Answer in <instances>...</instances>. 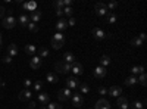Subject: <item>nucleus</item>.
Instances as JSON below:
<instances>
[{
	"instance_id": "1",
	"label": "nucleus",
	"mask_w": 147,
	"mask_h": 109,
	"mask_svg": "<svg viewBox=\"0 0 147 109\" xmlns=\"http://www.w3.org/2000/svg\"><path fill=\"white\" fill-rule=\"evenodd\" d=\"M52 47L55 50H57V49H60V47H63V44H65V35L62 34V32H56L53 37H52Z\"/></svg>"
},
{
	"instance_id": "2",
	"label": "nucleus",
	"mask_w": 147,
	"mask_h": 109,
	"mask_svg": "<svg viewBox=\"0 0 147 109\" xmlns=\"http://www.w3.org/2000/svg\"><path fill=\"white\" fill-rule=\"evenodd\" d=\"M71 66H72V65L66 64L63 59H62V60H59V62H56V64H55V69L59 72V74H68V72L71 71Z\"/></svg>"
},
{
	"instance_id": "3",
	"label": "nucleus",
	"mask_w": 147,
	"mask_h": 109,
	"mask_svg": "<svg viewBox=\"0 0 147 109\" xmlns=\"http://www.w3.org/2000/svg\"><path fill=\"white\" fill-rule=\"evenodd\" d=\"M2 25H3L6 30H12V28L16 25V19H15V16L12 15V14H9L7 16H5V18L2 19Z\"/></svg>"
},
{
	"instance_id": "4",
	"label": "nucleus",
	"mask_w": 147,
	"mask_h": 109,
	"mask_svg": "<svg viewBox=\"0 0 147 109\" xmlns=\"http://www.w3.org/2000/svg\"><path fill=\"white\" fill-rule=\"evenodd\" d=\"M94 10H96V14L99 15V16H106L109 14V10L106 7V3H96Z\"/></svg>"
},
{
	"instance_id": "5",
	"label": "nucleus",
	"mask_w": 147,
	"mask_h": 109,
	"mask_svg": "<svg viewBox=\"0 0 147 109\" xmlns=\"http://www.w3.org/2000/svg\"><path fill=\"white\" fill-rule=\"evenodd\" d=\"M91 35H94L96 40H103V39H106V32H105L103 28H100V27L91 28Z\"/></svg>"
},
{
	"instance_id": "6",
	"label": "nucleus",
	"mask_w": 147,
	"mask_h": 109,
	"mask_svg": "<svg viewBox=\"0 0 147 109\" xmlns=\"http://www.w3.org/2000/svg\"><path fill=\"white\" fill-rule=\"evenodd\" d=\"M80 87V81L77 77H68L66 78V89H74V90H77Z\"/></svg>"
},
{
	"instance_id": "7",
	"label": "nucleus",
	"mask_w": 147,
	"mask_h": 109,
	"mask_svg": "<svg viewBox=\"0 0 147 109\" xmlns=\"http://www.w3.org/2000/svg\"><path fill=\"white\" fill-rule=\"evenodd\" d=\"M82 103H84V97H82V94H80V93L72 94V105L75 106L77 109H81Z\"/></svg>"
},
{
	"instance_id": "8",
	"label": "nucleus",
	"mask_w": 147,
	"mask_h": 109,
	"mask_svg": "<svg viewBox=\"0 0 147 109\" xmlns=\"http://www.w3.org/2000/svg\"><path fill=\"white\" fill-rule=\"evenodd\" d=\"M72 96V93H71V90L69 89H62V90H59V93H57V99L60 100V102H65V100H68L69 97Z\"/></svg>"
},
{
	"instance_id": "9",
	"label": "nucleus",
	"mask_w": 147,
	"mask_h": 109,
	"mask_svg": "<svg viewBox=\"0 0 147 109\" xmlns=\"http://www.w3.org/2000/svg\"><path fill=\"white\" fill-rule=\"evenodd\" d=\"M31 97H32V93H31L28 89L21 90V93H19V96H18V99H19L21 102H30Z\"/></svg>"
},
{
	"instance_id": "10",
	"label": "nucleus",
	"mask_w": 147,
	"mask_h": 109,
	"mask_svg": "<svg viewBox=\"0 0 147 109\" xmlns=\"http://www.w3.org/2000/svg\"><path fill=\"white\" fill-rule=\"evenodd\" d=\"M38 103L40 106H47L49 103H50V96H49L47 93H38Z\"/></svg>"
},
{
	"instance_id": "11",
	"label": "nucleus",
	"mask_w": 147,
	"mask_h": 109,
	"mask_svg": "<svg viewBox=\"0 0 147 109\" xmlns=\"http://www.w3.org/2000/svg\"><path fill=\"white\" fill-rule=\"evenodd\" d=\"M41 65H43V60H41L38 56H32V59L30 60V66H31L32 69H40Z\"/></svg>"
},
{
	"instance_id": "12",
	"label": "nucleus",
	"mask_w": 147,
	"mask_h": 109,
	"mask_svg": "<svg viewBox=\"0 0 147 109\" xmlns=\"http://www.w3.org/2000/svg\"><path fill=\"white\" fill-rule=\"evenodd\" d=\"M68 28V19H63V18H60L57 22H56V30L57 32H62Z\"/></svg>"
},
{
	"instance_id": "13",
	"label": "nucleus",
	"mask_w": 147,
	"mask_h": 109,
	"mask_svg": "<svg viewBox=\"0 0 147 109\" xmlns=\"http://www.w3.org/2000/svg\"><path fill=\"white\" fill-rule=\"evenodd\" d=\"M121 93H122V89H121L119 86H112V87L107 90V94L112 96V97H119Z\"/></svg>"
},
{
	"instance_id": "14",
	"label": "nucleus",
	"mask_w": 147,
	"mask_h": 109,
	"mask_svg": "<svg viewBox=\"0 0 147 109\" xmlns=\"http://www.w3.org/2000/svg\"><path fill=\"white\" fill-rule=\"evenodd\" d=\"M116 106H118L119 109H128V108H129V103H128L127 97H122V96H119L118 100H116Z\"/></svg>"
},
{
	"instance_id": "15",
	"label": "nucleus",
	"mask_w": 147,
	"mask_h": 109,
	"mask_svg": "<svg viewBox=\"0 0 147 109\" xmlns=\"http://www.w3.org/2000/svg\"><path fill=\"white\" fill-rule=\"evenodd\" d=\"M71 71H72L75 75H81L82 72H84V68H82V65H81L80 62H74L72 66H71Z\"/></svg>"
},
{
	"instance_id": "16",
	"label": "nucleus",
	"mask_w": 147,
	"mask_h": 109,
	"mask_svg": "<svg viewBox=\"0 0 147 109\" xmlns=\"http://www.w3.org/2000/svg\"><path fill=\"white\" fill-rule=\"evenodd\" d=\"M7 56H10V58H16L18 56V46L15 43H12V44L7 46Z\"/></svg>"
},
{
	"instance_id": "17",
	"label": "nucleus",
	"mask_w": 147,
	"mask_h": 109,
	"mask_svg": "<svg viewBox=\"0 0 147 109\" xmlns=\"http://www.w3.org/2000/svg\"><path fill=\"white\" fill-rule=\"evenodd\" d=\"M93 74H94V77L96 78H105L106 77V68H103V66H97L96 69H94V72H93Z\"/></svg>"
},
{
	"instance_id": "18",
	"label": "nucleus",
	"mask_w": 147,
	"mask_h": 109,
	"mask_svg": "<svg viewBox=\"0 0 147 109\" xmlns=\"http://www.w3.org/2000/svg\"><path fill=\"white\" fill-rule=\"evenodd\" d=\"M94 109H110V103L106 99H100V100H97Z\"/></svg>"
},
{
	"instance_id": "19",
	"label": "nucleus",
	"mask_w": 147,
	"mask_h": 109,
	"mask_svg": "<svg viewBox=\"0 0 147 109\" xmlns=\"http://www.w3.org/2000/svg\"><path fill=\"white\" fill-rule=\"evenodd\" d=\"M22 9L24 10H28V12H34V10H37V3L35 2H27V3H22Z\"/></svg>"
},
{
	"instance_id": "20",
	"label": "nucleus",
	"mask_w": 147,
	"mask_h": 109,
	"mask_svg": "<svg viewBox=\"0 0 147 109\" xmlns=\"http://www.w3.org/2000/svg\"><path fill=\"white\" fill-rule=\"evenodd\" d=\"M18 22H19V25H21V27H27L28 24L31 22V21H30V15H25V14L19 15V18H18Z\"/></svg>"
},
{
	"instance_id": "21",
	"label": "nucleus",
	"mask_w": 147,
	"mask_h": 109,
	"mask_svg": "<svg viewBox=\"0 0 147 109\" xmlns=\"http://www.w3.org/2000/svg\"><path fill=\"white\" fill-rule=\"evenodd\" d=\"M75 59H77V58H75V55L71 53V52H66V53L63 55V60H65L66 64H69V65H72L74 62H77Z\"/></svg>"
},
{
	"instance_id": "22",
	"label": "nucleus",
	"mask_w": 147,
	"mask_h": 109,
	"mask_svg": "<svg viewBox=\"0 0 147 109\" xmlns=\"http://www.w3.org/2000/svg\"><path fill=\"white\" fill-rule=\"evenodd\" d=\"M40 19H41V12H40V10H34V12H31V15H30V21H31V22L37 24Z\"/></svg>"
},
{
	"instance_id": "23",
	"label": "nucleus",
	"mask_w": 147,
	"mask_h": 109,
	"mask_svg": "<svg viewBox=\"0 0 147 109\" xmlns=\"http://www.w3.org/2000/svg\"><path fill=\"white\" fill-rule=\"evenodd\" d=\"M46 80H47V83H50V84H56V83H59L57 75L53 74V72H47V74H46Z\"/></svg>"
},
{
	"instance_id": "24",
	"label": "nucleus",
	"mask_w": 147,
	"mask_h": 109,
	"mask_svg": "<svg viewBox=\"0 0 147 109\" xmlns=\"http://www.w3.org/2000/svg\"><path fill=\"white\" fill-rule=\"evenodd\" d=\"M143 72H144V66H141V65H137V66H132L131 68V75H134V77L143 74Z\"/></svg>"
},
{
	"instance_id": "25",
	"label": "nucleus",
	"mask_w": 147,
	"mask_h": 109,
	"mask_svg": "<svg viewBox=\"0 0 147 109\" xmlns=\"http://www.w3.org/2000/svg\"><path fill=\"white\" fill-rule=\"evenodd\" d=\"M35 52H37V47L34 44H27L25 46V53L30 55V56H35Z\"/></svg>"
},
{
	"instance_id": "26",
	"label": "nucleus",
	"mask_w": 147,
	"mask_h": 109,
	"mask_svg": "<svg viewBox=\"0 0 147 109\" xmlns=\"http://www.w3.org/2000/svg\"><path fill=\"white\" fill-rule=\"evenodd\" d=\"M49 55H50V52H49V49H46V47H40V49H38V58L41 60L49 58Z\"/></svg>"
},
{
	"instance_id": "27",
	"label": "nucleus",
	"mask_w": 147,
	"mask_h": 109,
	"mask_svg": "<svg viewBox=\"0 0 147 109\" xmlns=\"http://www.w3.org/2000/svg\"><path fill=\"white\" fill-rule=\"evenodd\" d=\"M78 90H80V94H88L90 93V87H88V84H85V83L80 84Z\"/></svg>"
},
{
	"instance_id": "28",
	"label": "nucleus",
	"mask_w": 147,
	"mask_h": 109,
	"mask_svg": "<svg viewBox=\"0 0 147 109\" xmlns=\"http://www.w3.org/2000/svg\"><path fill=\"white\" fill-rule=\"evenodd\" d=\"M138 81H137V77H134V75H129V77H127V80H125V84L127 86H136Z\"/></svg>"
},
{
	"instance_id": "29",
	"label": "nucleus",
	"mask_w": 147,
	"mask_h": 109,
	"mask_svg": "<svg viewBox=\"0 0 147 109\" xmlns=\"http://www.w3.org/2000/svg\"><path fill=\"white\" fill-rule=\"evenodd\" d=\"M107 65H110V58H109L107 55H103V56L100 58V66L106 68Z\"/></svg>"
},
{
	"instance_id": "30",
	"label": "nucleus",
	"mask_w": 147,
	"mask_h": 109,
	"mask_svg": "<svg viewBox=\"0 0 147 109\" xmlns=\"http://www.w3.org/2000/svg\"><path fill=\"white\" fill-rule=\"evenodd\" d=\"M116 19H118V16H116L115 14H112V12H109V14L106 15V21H107V24H115Z\"/></svg>"
},
{
	"instance_id": "31",
	"label": "nucleus",
	"mask_w": 147,
	"mask_h": 109,
	"mask_svg": "<svg viewBox=\"0 0 147 109\" xmlns=\"http://www.w3.org/2000/svg\"><path fill=\"white\" fill-rule=\"evenodd\" d=\"M143 105H146V100H143V102H138V100H136L131 106H129V109H143Z\"/></svg>"
},
{
	"instance_id": "32",
	"label": "nucleus",
	"mask_w": 147,
	"mask_h": 109,
	"mask_svg": "<svg viewBox=\"0 0 147 109\" xmlns=\"http://www.w3.org/2000/svg\"><path fill=\"white\" fill-rule=\"evenodd\" d=\"M143 44V40L140 39V37H134L132 40H131V46H134V47H140Z\"/></svg>"
},
{
	"instance_id": "33",
	"label": "nucleus",
	"mask_w": 147,
	"mask_h": 109,
	"mask_svg": "<svg viewBox=\"0 0 147 109\" xmlns=\"http://www.w3.org/2000/svg\"><path fill=\"white\" fill-rule=\"evenodd\" d=\"M137 81L141 84V86H146V81H147V77H146V72H143V74H140L138 77H137Z\"/></svg>"
},
{
	"instance_id": "34",
	"label": "nucleus",
	"mask_w": 147,
	"mask_h": 109,
	"mask_svg": "<svg viewBox=\"0 0 147 109\" xmlns=\"http://www.w3.org/2000/svg\"><path fill=\"white\" fill-rule=\"evenodd\" d=\"M27 28H28L31 32H37V31H38V25H37V24H34V22H30L28 25H27Z\"/></svg>"
},
{
	"instance_id": "35",
	"label": "nucleus",
	"mask_w": 147,
	"mask_h": 109,
	"mask_svg": "<svg viewBox=\"0 0 147 109\" xmlns=\"http://www.w3.org/2000/svg\"><path fill=\"white\" fill-rule=\"evenodd\" d=\"M41 89H43V81H35L34 83V90L37 93H41Z\"/></svg>"
},
{
	"instance_id": "36",
	"label": "nucleus",
	"mask_w": 147,
	"mask_h": 109,
	"mask_svg": "<svg viewBox=\"0 0 147 109\" xmlns=\"http://www.w3.org/2000/svg\"><path fill=\"white\" fill-rule=\"evenodd\" d=\"M72 14H74L72 7H63V15H66L68 18H72Z\"/></svg>"
},
{
	"instance_id": "37",
	"label": "nucleus",
	"mask_w": 147,
	"mask_h": 109,
	"mask_svg": "<svg viewBox=\"0 0 147 109\" xmlns=\"http://www.w3.org/2000/svg\"><path fill=\"white\" fill-rule=\"evenodd\" d=\"M46 108L47 109H62V105L60 103H49Z\"/></svg>"
},
{
	"instance_id": "38",
	"label": "nucleus",
	"mask_w": 147,
	"mask_h": 109,
	"mask_svg": "<svg viewBox=\"0 0 147 109\" xmlns=\"http://www.w3.org/2000/svg\"><path fill=\"white\" fill-rule=\"evenodd\" d=\"M53 6H55V9H63V0H56Z\"/></svg>"
},
{
	"instance_id": "39",
	"label": "nucleus",
	"mask_w": 147,
	"mask_h": 109,
	"mask_svg": "<svg viewBox=\"0 0 147 109\" xmlns=\"http://www.w3.org/2000/svg\"><path fill=\"white\" fill-rule=\"evenodd\" d=\"M106 7H107V10H113V9L118 7V3H116V2H109V3L106 5Z\"/></svg>"
},
{
	"instance_id": "40",
	"label": "nucleus",
	"mask_w": 147,
	"mask_h": 109,
	"mask_svg": "<svg viewBox=\"0 0 147 109\" xmlns=\"http://www.w3.org/2000/svg\"><path fill=\"white\" fill-rule=\"evenodd\" d=\"M32 86V81L30 80V78H25V80H24V87H25V89H30Z\"/></svg>"
},
{
	"instance_id": "41",
	"label": "nucleus",
	"mask_w": 147,
	"mask_h": 109,
	"mask_svg": "<svg viewBox=\"0 0 147 109\" xmlns=\"http://www.w3.org/2000/svg\"><path fill=\"white\" fill-rule=\"evenodd\" d=\"M77 24V19L75 18H69V21H68V27H74Z\"/></svg>"
},
{
	"instance_id": "42",
	"label": "nucleus",
	"mask_w": 147,
	"mask_h": 109,
	"mask_svg": "<svg viewBox=\"0 0 147 109\" xmlns=\"http://www.w3.org/2000/svg\"><path fill=\"white\" fill-rule=\"evenodd\" d=\"M3 64H9V65H10V64H12V58H10V56H5V58H3Z\"/></svg>"
},
{
	"instance_id": "43",
	"label": "nucleus",
	"mask_w": 147,
	"mask_h": 109,
	"mask_svg": "<svg viewBox=\"0 0 147 109\" xmlns=\"http://www.w3.org/2000/svg\"><path fill=\"white\" fill-rule=\"evenodd\" d=\"M5 15H6V9L3 6H0V18H5Z\"/></svg>"
},
{
	"instance_id": "44",
	"label": "nucleus",
	"mask_w": 147,
	"mask_h": 109,
	"mask_svg": "<svg viewBox=\"0 0 147 109\" xmlns=\"http://www.w3.org/2000/svg\"><path fill=\"white\" fill-rule=\"evenodd\" d=\"M99 93H100V94H107V90H106L105 87H99Z\"/></svg>"
},
{
	"instance_id": "45",
	"label": "nucleus",
	"mask_w": 147,
	"mask_h": 109,
	"mask_svg": "<svg viewBox=\"0 0 147 109\" xmlns=\"http://www.w3.org/2000/svg\"><path fill=\"white\" fill-rule=\"evenodd\" d=\"M35 108V102L34 100H30V103H28V109H34Z\"/></svg>"
},
{
	"instance_id": "46",
	"label": "nucleus",
	"mask_w": 147,
	"mask_h": 109,
	"mask_svg": "<svg viewBox=\"0 0 147 109\" xmlns=\"http://www.w3.org/2000/svg\"><path fill=\"white\" fill-rule=\"evenodd\" d=\"M56 15L57 16H62L63 15V9H56Z\"/></svg>"
},
{
	"instance_id": "47",
	"label": "nucleus",
	"mask_w": 147,
	"mask_h": 109,
	"mask_svg": "<svg viewBox=\"0 0 147 109\" xmlns=\"http://www.w3.org/2000/svg\"><path fill=\"white\" fill-rule=\"evenodd\" d=\"M138 37H140V39H141V40H143V41H144V40H146V39H147V37H146V34H144V32H141V34H140V35H138Z\"/></svg>"
},
{
	"instance_id": "48",
	"label": "nucleus",
	"mask_w": 147,
	"mask_h": 109,
	"mask_svg": "<svg viewBox=\"0 0 147 109\" xmlns=\"http://www.w3.org/2000/svg\"><path fill=\"white\" fill-rule=\"evenodd\" d=\"M3 86H5V83H3V80H2V78H0V89H2Z\"/></svg>"
},
{
	"instance_id": "49",
	"label": "nucleus",
	"mask_w": 147,
	"mask_h": 109,
	"mask_svg": "<svg viewBox=\"0 0 147 109\" xmlns=\"http://www.w3.org/2000/svg\"><path fill=\"white\" fill-rule=\"evenodd\" d=\"M2 43H3V37H2V32H0V46H2Z\"/></svg>"
},
{
	"instance_id": "50",
	"label": "nucleus",
	"mask_w": 147,
	"mask_h": 109,
	"mask_svg": "<svg viewBox=\"0 0 147 109\" xmlns=\"http://www.w3.org/2000/svg\"><path fill=\"white\" fill-rule=\"evenodd\" d=\"M90 109H91V108H90Z\"/></svg>"
},
{
	"instance_id": "51",
	"label": "nucleus",
	"mask_w": 147,
	"mask_h": 109,
	"mask_svg": "<svg viewBox=\"0 0 147 109\" xmlns=\"http://www.w3.org/2000/svg\"><path fill=\"white\" fill-rule=\"evenodd\" d=\"M27 109H28V108H27Z\"/></svg>"
}]
</instances>
